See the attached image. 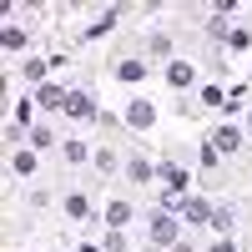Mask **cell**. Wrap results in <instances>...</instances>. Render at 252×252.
<instances>
[{
  "label": "cell",
  "mask_w": 252,
  "mask_h": 252,
  "mask_svg": "<svg viewBox=\"0 0 252 252\" xmlns=\"http://www.w3.org/2000/svg\"><path fill=\"white\" fill-rule=\"evenodd\" d=\"M152 237H157V242H177V217L166 212V207L152 217Z\"/></svg>",
  "instance_id": "6da1fadb"
},
{
  "label": "cell",
  "mask_w": 252,
  "mask_h": 252,
  "mask_svg": "<svg viewBox=\"0 0 252 252\" xmlns=\"http://www.w3.org/2000/svg\"><path fill=\"white\" fill-rule=\"evenodd\" d=\"M66 111H71V116H81V121H86V116H96V101H91L86 91H71V96H66Z\"/></svg>",
  "instance_id": "7a4b0ae2"
},
{
  "label": "cell",
  "mask_w": 252,
  "mask_h": 252,
  "mask_svg": "<svg viewBox=\"0 0 252 252\" xmlns=\"http://www.w3.org/2000/svg\"><path fill=\"white\" fill-rule=\"evenodd\" d=\"M177 212H182L187 222H212V207H207L202 197H192V202H182V207H177Z\"/></svg>",
  "instance_id": "3957f363"
},
{
  "label": "cell",
  "mask_w": 252,
  "mask_h": 252,
  "mask_svg": "<svg viewBox=\"0 0 252 252\" xmlns=\"http://www.w3.org/2000/svg\"><path fill=\"white\" fill-rule=\"evenodd\" d=\"M161 182L172 187V197H182V192H187V172H182L177 161H166V166H161Z\"/></svg>",
  "instance_id": "277c9868"
},
{
  "label": "cell",
  "mask_w": 252,
  "mask_h": 252,
  "mask_svg": "<svg viewBox=\"0 0 252 252\" xmlns=\"http://www.w3.org/2000/svg\"><path fill=\"white\" fill-rule=\"evenodd\" d=\"M126 121H131V126H152V121H157V111L146 106V101H131V106H126Z\"/></svg>",
  "instance_id": "5b68a950"
},
{
  "label": "cell",
  "mask_w": 252,
  "mask_h": 252,
  "mask_svg": "<svg viewBox=\"0 0 252 252\" xmlns=\"http://www.w3.org/2000/svg\"><path fill=\"white\" fill-rule=\"evenodd\" d=\"M166 81H172L177 91H182V86H192V66H187V61H172V66H166Z\"/></svg>",
  "instance_id": "8992f818"
},
{
  "label": "cell",
  "mask_w": 252,
  "mask_h": 252,
  "mask_svg": "<svg viewBox=\"0 0 252 252\" xmlns=\"http://www.w3.org/2000/svg\"><path fill=\"white\" fill-rule=\"evenodd\" d=\"M66 96H71V91H61V86H40V91H35V101H40V106H51V111L66 106Z\"/></svg>",
  "instance_id": "52a82bcc"
},
{
  "label": "cell",
  "mask_w": 252,
  "mask_h": 252,
  "mask_svg": "<svg viewBox=\"0 0 252 252\" xmlns=\"http://www.w3.org/2000/svg\"><path fill=\"white\" fill-rule=\"evenodd\" d=\"M106 222H111L116 232H121V227L131 222V207H126V202H111V207H106Z\"/></svg>",
  "instance_id": "ba28073f"
},
{
  "label": "cell",
  "mask_w": 252,
  "mask_h": 252,
  "mask_svg": "<svg viewBox=\"0 0 252 252\" xmlns=\"http://www.w3.org/2000/svg\"><path fill=\"white\" fill-rule=\"evenodd\" d=\"M116 76H121V81H141V76H146V66H141V61H121Z\"/></svg>",
  "instance_id": "9c48e42d"
},
{
  "label": "cell",
  "mask_w": 252,
  "mask_h": 252,
  "mask_svg": "<svg viewBox=\"0 0 252 252\" xmlns=\"http://www.w3.org/2000/svg\"><path fill=\"white\" fill-rule=\"evenodd\" d=\"M237 141H242V136L232 131V126H222V131H217V152H232V146H237Z\"/></svg>",
  "instance_id": "30bf717a"
},
{
  "label": "cell",
  "mask_w": 252,
  "mask_h": 252,
  "mask_svg": "<svg viewBox=\"0 0 252 252\" xmlns=\"http://www.w3.org/2000/svg\"><path fill=\"white\" fill-rule=\"evenodd\" d=\"M15 172L31 177V172H35V157H31V152H15Z\"/></svg>",
  "instance_id": "8fae6325"
},
{
  "label": "cell",
  "mask_w": 252,
  "mask_h": 252,
  "mask_svg": "<svg viewBox=\"0 0 252 252\" xmlns=\"http://www.w3.org/2000/svg\"><path fill=\"white\" fill-rule=\"evenodd\" d=\"M86 212H91L86 197H71V202H66V217H86Z\"/></svg>",
  "instance_id": "7c38bea8"
},
{
  "label": "cell",
  "mask_w": 252,
  "mask_h": 252,
  "mask_svg": "<svg viewBox=\"0 0 252 252\" xmlns=\"http://www.w3.org/2000/svg\"><path fill=\"white\" fill-rule=\"evenodd\" d=\"M0 40H5V51H20V46H26V35H20L15 26H5V35H0Z\"/></svg>",
  "instance_id": "4fadbf2b"
},
{
  "label": "cell",
  "mask_w": 252,
  "mask_h": 252,
  "mask_svg": "<svg viewBox=\"0 0 252 252\" xmlns=\"http://www.w3.org/2000/svg\"><path fill=\"white\" fill-rule=\"evenodd\" d=\"M66 157H71V161H86L91 152H86V141H66Z\"/></svg>",
  "instance_id": "5bb4252c"
},
{
  "label": "cell",
  "mask_w": 252,
  "mask_h": 252,
  "mask_svg": "<svg viewBox=\"0 0 252 252\" xmlns=\"http://www.w3.org/2000/svg\"><path fill=\"white\" fill-rule=\"evenodd\" d=\"M106 252H126V242H121V232H111V237H106Z\"/></svg>",
  "instance_id": "9a60e30c"
},
{
  "label": "cell",
  "mask_w": 252,
  "mask_h": 252,
  "mask_svg": "<svg viewBox=\"0 0 252 252\" xmlns=\"http://www.w3.org/2000/svg\"><path fill=\"white\" fill-rule=\"evenodd\" d=\"M212 252H237V247H232V242H217V247H212Z\"/></svg>",
  "instance_id": "2e32d148"
},
{
  "label": "cell",
  "mask_w": 252,
  "mask_h": 252,
  "mask_svg": "<svg viewBox=\"0 0 252 252\" xmlns=\"http://www.w3.org/2000/svg\"><path fill=\"white\" fill-rule=\"evenodd\" d=\"M247 121H252V116H247Z\"/></svg>",
  "instance_id": "e0dca14e"
}]
</instances>
